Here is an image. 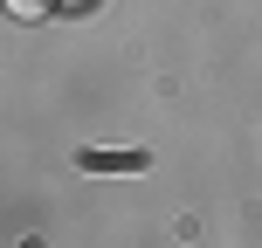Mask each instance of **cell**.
Masks as SVG:
<instances>
[{
  "instance_id": "cell-1",
  "label": "cell",
  "mask_w": 262,
  "mask_h": 248,
  "mask_svg": "<svg viewBox=\"0 0 262 248\" xmlns=\"http://www.w3.org/2000/svg\"><path fill=\"white\" fill-rule=\"evenodd\" d=\"M83 166H90V172H138L145 159H138V152H104V159H97V152H83Z\"/></svg>"
},
{
  "instance_id": "cell-2",
  "label": "cell",
  "mask_w": 262,
  "mask_h": 248,
  "mask_svg": "<svg viewBox=\"0 0 262 248\" xmlns=\"http://www.w3.org/2000/svg\"><path fill=\"white\" fill-rule=\"evenodd\" d=\"M7 14H14V21H41V14H49V0H7Z\"/></svg>"
}]
</instances>
